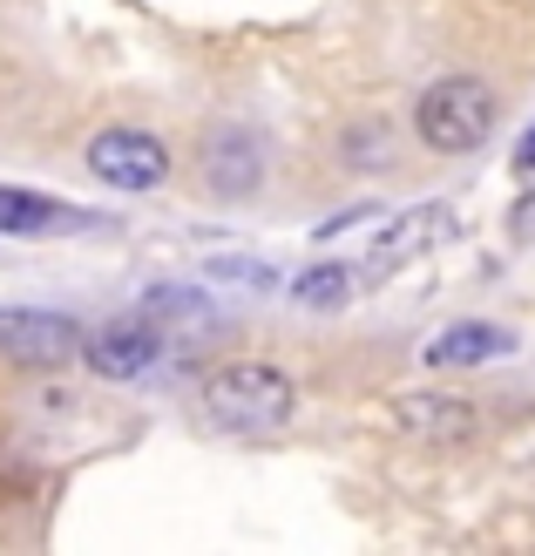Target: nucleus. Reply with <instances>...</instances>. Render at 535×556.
Here are the masks:
<instances>
[{"mask_svg":"<svg viewBox=\"0 0 535 556\" xmlns=\"http://www.w3.org/2000/svg\"><path fill=\"white\" fill-rule=\"evenodd\" d=\"M298 414V380L271 359H231L204 380V421L238 441H271Z\"/></svg>","mask_w":535,"mask_h":556,"instance_id":"nucleus-1","label":"nucleus"},{"mask_svg":"<svg viewBox=\"0 0 535 556\" xmlns=\"http://www.w3.org/2000/svg\"><path fill=\"white\" fill-rule=\"evenodd\" d=\"M413 129H420V143L441 150V156L482 150L488 129H495V89L474 81V75H441L434 89L413 102Z\"/></svg>","mask_w":535,"mask_h":556,"instance_id":"nucleus-2","label":"nucleus"},{"mask_svg":"<svg viewBox=\"0 0 535 556\" xmlns=\"http://www.w3.org/2000/svg\"><path fill=\"white\" fill-rule=\"evenodd\" d=\"M75 353H81V326L68 313L0 305V359H14V367H62Z\"/></svg>","mask_w":535,"mask_h":556,"instance_id":"nucleus-3","label":"nucleus"},{"mask_svg":"<svg viewBox=\"0 0 535 556\" xmlns=\"http://www.w3.org/2000/svg\"><path fill=\"white\" fill-rule=\"evenodd\" d=\"M89 170L109 190H163L170 184V150L150 129H102L89 143Z\"/></svg>","mask_w":535,"mask_h":556,"instance_id":"nucleus-4","label":"nucleus"},{"mask_svg":"<svg viewBox=\"0 0 535 556\" xmlns=\"http://www.w3.org/2000/svg\"><path fill=\"white\" fill-rule=\"evenodd\" d=\"M81 359L102 374V380H136L163 359V319L150 313H129V319H109L95 332H81Z\"/></svg>","mask_w":535,"mask_h":556,"instance_id":"nucleus-5","label":"nucleus"},{"mask_svg":"<svg viewBox=\"0 0 535 556\" xmlns=\"http://www.w3.org/2000/svg\"><path fill=\"white\" fill-rule=\"evenodd\" d=\"M196 170H204V184L217 198L238 204V198H251V190L265 184V143L244 123H217L204 143H196Z\"/></svg>","mask_w":535,"mask_h":556,"instance_id":"nucleus-6","label":"nucleus"},{"mask_svg":"<svg viewBox=\"0 0 535 556\" xmlns=\"http://www.w3.org/2000/svg\"><path fill=\"white\" fill-rule=\"evenodd\" d=\"M393 428L413 434L420 448H461V441L482 434V414L455 394H434V387H420V394H393Z\"/></svg>","mask_w":535,"mask_h":556,"instance_id":"nucleus-7","label":"nucleus"},{"mask_svg":"<svg viewBox=\"0 0 535 556\" xmlns=\"http://www.w3.org/2000/svg\"><path fill=\"white\" fill-rule=\"evenodd\" d=\"M447 225H455V211H447V204H420V211H400V217H393V231L373 244V258L359 265V286H373L380 271L407 265L413 252H428L434 238H447Z\"/></svg>","mask_w":535,"mask_h":556,"instance_id":"nucleus-8","label":"nucleus"},{"mask_svg":"<svg viewBox=\"0 0 535 556\" xmlns=\"http://www.w3.org/2000/svg\"><path fill=\"white\" fill-rule=\"evenodd\" d=\"M75 225H89L75 204L41 198V190L0 184V238H62V231H75Z\"/></svg>","mask_w":535,"mask_h":556,"instance_id":"nucleus-9","label":"nucleus"},{"mask_svg":"<svg viewBox=\"0 0 535 556\" xmlns=\"http://www.w3.org/2000/svg\"><path fill=\"white\" fill-rule=\"evenodd\" d=\"M515 353V332L495 319H455L447 332L428 340V367H482V359Z\"/></svg>","mask_w":535,"mask_h":556,"instance_id":"nucleus-10","label":"nucleus"},{"mask_svg":"<svg viewBox=\"0 0 535 556\" xmlns=\"http://www.w3.org/2000/svg\"><path fill=\"white\" fill-rule=\"evenodd\" d=\"M359 292V265H313L292 278V299L305 313H340V305Z\"/></svg>","mask_w":535,"mask_h":556,"instance_id":"nucleus-11","label":"nucleus"},{"mask_svg":"<svg viewBox=\"0 0 535 556\" xmlns=\"http://www.w3.org/2000/svg\"><path fill=\"white\" fill-rule=\"evenodd\" d=\"M340 156L353 163V170H366V163H373V170H380V163H393V136H386V123H373V116L353 123V129L340 136Z\"/></svg>","mask_w":535,"mask_h":556,"instance_id":"nucleus-12","label":"nucleus"},{"mask_svg":"<svg viewBox=\"0 0 535 556\" xmlns=\"http://www.w3.org/2000/svg\"><path fill=\"white\" fill-rule=\"evenodd\" d=\"M204 271L211 278H238V286H251V292H271L278 286V265L271 258H211Z\"/></svg>","mask_w":535,"mask_h":556,"instance_id":"nucleus-13","label":"nucleus"},{"mask_svg":"<svg viewBox=\"0 0 535 556\" xmlns=\"http://www.w3.org/2000/svg\"><path fill=\"white\" fill-rule=\"evenodd\" d=\"M143 313H150V319H204L211 305L196 299V292H183V286H156V292L143 299Z\"/></svg>","mask_w":535,"mask_h":556,"instance_id":"nucleus-14","label":"nucleus"},{"mask_svg":"<svg viewBox=\"0 0 535 556\" xmlns=\"http://www.w3.org/2000/svg\"><path fill=\"white\" fill-rule=\"evenodd\" d=\"M373 217H380V204L366 198V204H353V211H340V217H326L313 238H340V231H353V225H373Z\"/></svg>","mask_w":535,"mask_h":556,"instance_id":"nucleus-15","label":"nucleus"},{"mask_svg":"<svg viewBox=\"0 0 535 556\" xmlns=\"http://www.w3.org/2000/svg\"><path fill=\"white\" fill-rule=\"evenodd\" d=\"M515 170H522V177H528V170H535V123H528V129H522V143H515Z\"/></svg>","mask_w":535,"mask_h":556,"instance_id":"nucleus-16","label":"nucleus"}]
</instances>
